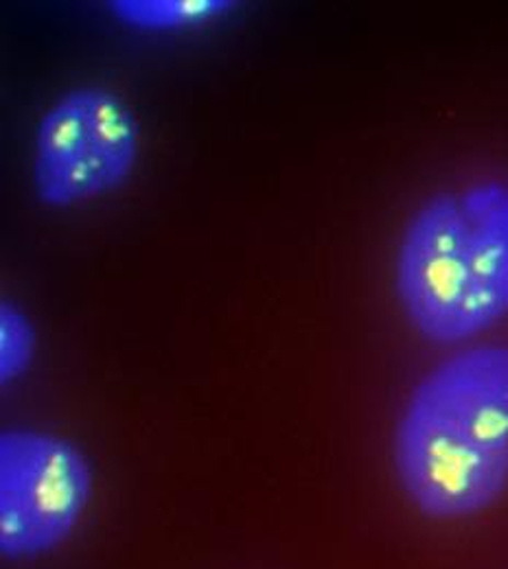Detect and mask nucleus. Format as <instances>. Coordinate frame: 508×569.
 <instances>
[{
  "label": "nucleus",
  "mask_w": 508,
  "mask_h": 569,
  "mask_svg": "<svg viewBox=\"0 0 508 569\" xmlns=\"http://www.w3.org/2000/svg\"><path fill=\"white\" fill-rule=\"evenodd\" d=\"M408 501L436 521L478 517L508 493V347L469 345L432 366L392 433Z\"/></svg>",
  "instance_id": "nucleus-1"
},
{
  "label": "nucleus",
  "mask_w": 508,
  "mask_h": 569,
  "mask_svg": "<svg viewBox=\"0 0 508 569\" xmlns=\"http://www.w3.org/2000/svg\"><path fill=\"white\" fill-rule=\"evenodd\" d=\"M395 291L432 345L478 340L508 318V182L436 193L408 219Z\"/></svg>",
  "instance_id": "nucleus-2"
},
{
  "label": "nucleus",
  "mask_w": 508,
  "mask_h": 569,
  "mask_svg": "<svg viewBox=\"0 0 508 569\" xmlns=\"http://www.w3.org/2000/svg\"><path fill=\"white\" fill-rule=\"evenodd\" d=\"M92 496V469L71 440L40 429L0 433V552L31 561L62 548Z\"/></svg>",
  "instance_id": "nucleus-3"
},
{
  "label": "nucleus",
  "mask_w": 508,
  "mask_h": 569,
  "mask_svg": "<svg viewBox=\"0 0 508 569\" xmlns=\"http://www.w3.org/2000/svg\"><path fill=\"white\" fill-rule=\"evenodd\" d=\"M141 132L112 92L79 88L40 121L33 182L42 204L67 209L119 189L135 171Z\"/></svg>",
  "instance_id": "nucleus-4"
},
{
  "label": "nucleus",
  "mask_w": 508,
  "mask_h": 569,
  "mask_svg": "<svg viewBox=\"0 0 508 569\" xmlns=\"http://www.w3.org/2000/svg\"><path fill=\"white\" fill-rule=\"evenodd\" d=\"M228 7L221 0H117L112 13L130 27L165 31L207 22Z\"/></svg>",
  "instance_id": "nucleus-5"
},
{
  "label": "nucleus",
  "mask_w": 508,
  "mask_h": 569,
  "mask_svg": "<svg viewBox=\"0 0 508 569\" xmlns=\"http://www.w3.org/2000/svg\"><path fill=\"white\" fill-rule=\"evenodd\" d=\"M36 356V329L27 313L13 302L0 307V379H20Z\"/></svg>",
  "instance_id": "nucleus-6"
}]
</instances>
